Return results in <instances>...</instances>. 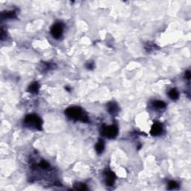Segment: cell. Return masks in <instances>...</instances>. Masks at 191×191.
<instances>
[{
	"label": "cell",
	"instance_id": "6da1fadb",
	"mask_svg": "<svg viewBox=\"0 0 191 191\" xmlns=\"http://www.w3.org/2000/svg\"><path fill=\"white\" fill-rule=\"evenodd\" d=\"M65 115L67 116L69 119L72 120L81 121L82 122L87 123L89 122V117L85 113L84 110L78 106H72L65 111Z\"/></svg>",
	"mask_w": 191,
	"mask_h": 191
},
{
	"label": "cell",
	"instance_id": "7a4b0ae2",
	"mask_svg": "<svg viewBox=\"0 0 191 191\" xmlns=\"http://www.w3.org/2000/svg\"><path fill=\"white\" fill-rule=\"evenodd\" d=\"M24 123L27 127L31 129L42 130V119L36 114H29L25 117Z\"/></svg>",
	"mask_w": 191,
	"mask_h": 191
},
{
	"label": "cell",
	"instance_id": "3957f363",
	"mask_svg": "<svg viewBox=\"0 0 191 191\" xmlns=\"http://www.w3.org/2000/svg\"><path fill=\"white\" fill-rule=\"evenodd\" d=\"M102 135L108 139H114L118 135V127L116 125L104 126L102 129Z\"/></svg>",
	"mask_w": 191,
	"mask_h": 191
},
{
	"label": "cell",
	"instance_id": "277c9868",
	"mask_svg": "<svg viewBox=\"0 0 191 191\" xmlns=\"http://www.w3.org/2000/svg\"><path fill=\"white\" fill-rule=\"evenodd\" d=\"M51 34L55 39L61 38L64 32V26L61 23H56L51 28Z\"/></svg>",
	"mask_w": 191,
	"mask_h": 191
},
{
	"label": "cell",
	"instance_id": "5b68a950",
	"mask_svg": "<svg viewBox=\"0 0 191 191\" xmlns=\"http://www.w3.org/2000/svg\"><path fill=\"white\" fill-rule=\"evenodd\" d=\"M163 132V126L162 124L158 122H154L152 125L151 128V131H150V134H151V136L156 137L161 135V133Z\"/></svg>",
	"mask_w": 191,
	"mask_h": 191
},
{
	"label": "cell",
	"instance_id": "8992f818",
	"mask_svg": "<svg viewBox=\"0 0 191 191\" xmlns=\"http://www.w3.org/2000/svg\"><path fill=\"white\" fill-rule=\"evenodd\" d=\"M105 184L107 186H113L116 180V176L114 173L111 170H107L105 172Z\"/></svg>",
	"mask_w": 191,
	"mask_h": 191
},
{
	"label": "cell",
	"instance_id": "52a82bcc",
	"mask_svg": "<svg viewBox=\"0 0 191 191\" xmlns=\"http://www.w3.org/2000/svg\"><path fill=\"white\" fill-rule=\"evenodd\" d=\"M107 110L110 113V114L116 115L117 114L118 111H119V106L117 105L116 102H111L107 105Z\"/></svg>",
	"mask_w": 191,
	"mask_h": 191
},
{
	"label": "cell",
	"instance_id": "ba28073f",
	"mask_svg": "<svg viewBox=\"0 0 191 191\" xmlns=\"http://www.w3.org/2000/svg\"><path fill=\"white\" fill-rule=\"evenodd\" d=\"M39 89H40V85H39L38 82L34 81L29 86L28 91L31 93H33V94H37L39 91Z\"/></svg>",
	"mask_w": 191,
	"mask_h": 191
},
{
	"label": "cell",
	"instance_id": "9c48e42d",
	"mask_svg": "<svg viewBox=\"0 0 191 191\" xmlns=\"http://www.w3.org/2000/svg\"><path fill=\"white\" fill-rule=\"evenodd\" d=\"M151 106H152V108H154V109L161 110V109L165 108L166 103L164 102V101H161V100H155V101L152 102Z\"/></svg>",
	"mask_w": 191,
	"mask_h": 191
},
{
	"label": "cell",
	"instance_id": "30bf717a",
	"mask_svg": "<svg viewBox=\"0 0 191 191\" xmlns=\"http://www.w3.org/2000/svg\"><path fill=\"white\" fill-rule=\"evenodd\" d=\"M2 20H8V19H14L17 17L15 11H5L1 14Z\"/></svg>",
	"mask_w": 191,
	"mask_h": 191
},
{
	"label": "cell",
	"instance_id": "8fae6325",
	"mask_svg": "<svg viewBox=\"0 0 191 191\" xmlns=\"http://www.w3.org/2000/svg\"><path fill=\"white\" fill-rule=\"evenodd\" d=\"M95 149H96V151H97V154H100L103 152L105 149V143L104 141L102 139H100V141L97 142V145L95 146Z\"/></svg>",
	"mask_w": 191,
	"mask_h": 191
},
{
	"label": "cell",
	"instance_id": "7c38bea8",
	"mask_svg": "<svg viewBox=\"0 0 191 191\" xmlns=\"http://www.w3.org/2000/svg\"><path fill=\"white\" fill-rule=\"evenodd\" d=\"M169 97L172 100H177L179 97V93L176 89L173 88L169 91L168 93Z\"/></svg>",
	"mask_w": 191,
	"mask_h": 191
},
{
	"label": "cell",
	"instance_id": "4fadbf2b",
	"mask_svg": "<svg viewBox=\"0 0 191 191\" xmlns=\"http://www.w3.org/2000/svg\"><path fill=\"white\" fill-rule=\"evenodd\" d=\"M74 188L75 190H85L87 189L85 184L79 183V182L78 183H75L74 184Z\"/></svg>",
	"mask_w": 191,
	"mask_h": 191
},
{
	"label": "cell",
	"instance_id": "5bb4252c",
	"mask_svg": "<svg viewBox=\"0 0 191 191\" xmlns=\"http://www.w3.org/2000/svg\"><path fill=\"white\" fill-rule=\"evenodd\" d=\"M178 187H179V184H178L176 181H171L169 182V184H168V189L169 190L176 189Z\"/></svg>",
	"mask_w": 191,
	"mask_h": 191
},
{
	"label": "cell",
	"instance_id": "9a60e30c",
	"mask_svg": "<svg viewBox=\"0 0 191 191\" xmlns=\"http://www.w3.org/2000/svg\"><path fill=\"white\" fill-rule=\"evenodd\" d=\"M39 166H40V167H41L42 169H47L48 167H49V163L46 162V161H41L40 164H39Z\"/></svg>",
	"mask_w": 191,
	"mask_h": 191
},
{
	"label": "cell",
	"instance_id": "2e32d148",
	"mask_svg": "<svg viewBox=\"0 0 191 191\" xmlns=\"http://www.w3.org/2000/svg\"><path fill=\"white\" fill-rule=\"evenodd\" d=\"M95 66H94V64H93V62H88L86 64V68H87V70H92L94 69Z\"/></svg>",
	"mask_w": 191,
	"mask_h": 191
},
{
	"label": "cell",
	"instance_id": "e0dca14e",
	"mask_svg": "<svg viewBox=\"0 0 191 191\" xmlns=\"http://www.w3.org/2000/svg\"><path fill=\"white\" fill-rule=\"evenodd\" d=\"M184 77H185V78H186L187 80L190 81V72L189 70H187V71H186V72H185Z\"/></svg>",
	"mask_w": 191,
	"mask_h": 191
}]
</instances>
